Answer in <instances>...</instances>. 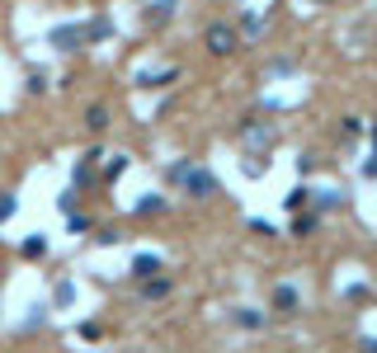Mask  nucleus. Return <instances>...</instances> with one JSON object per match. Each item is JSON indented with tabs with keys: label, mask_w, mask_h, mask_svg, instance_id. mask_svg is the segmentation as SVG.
Segmentation results:
<instances>
[{
	"label": "nucleus",
	"mask_w": 377,
	"mask_h": 353,
	"mask_svg": "<svg viewBox=\"0 0 377 353\" xmlns=\"http://www.w3.org/2000/svg\"><path fill=\"white\" fill-rule=\"evenodd\" d=\"M165 179H170L184 198H217V174L203 165V160H174L170 169H165Z\"/></svg>",
	"instance_id": "nucleus-1"
},
{
	"label": "nucleus",
	"mask_w": 377,
	"mask_h": 353,
	"mask_svg": "<svg viewBox=\"0 0 377 353\" xmlns=\"http://www.w3.org/2000/svg\"><path fill=\"white\" fill-rule=\"evenodd\" d=\"M203 47L212 52V57H231L236 47H241V33L226 24V19H217V24H207V33H203Z\"/></svg>",
	"instance_id": "nucleus-2"
},
{
	"label": "nucleus",
	"mask_w": 377,
	"mask_h": 353,
	"mask_svg": "<svg viewBox=\"0 0 377 353\" xmlns=\"http://www.w3.org/2000/svg\"><path fill=\"white\" fill-rule=\"evenodd\" d=\"M47 43L57 47V52H80V47H90V43H85V29H80V24H57V29L47 33Z\"/></svg>",
	"instance_id": "nucleus-3"
},
{
	"label": "nucleus",
	"mask_w": 377,
	"mask_h": 353,
	"mask_svg": "<svg viewBox=\"0 0 377 353\" xmlns=\"http://www.w3.org/2000/svg\"><path fill=\"white\" fill-rule=\"evenodd\" d=\"M274 311H279V316H298L302 311V292L293 288V283H279V288H274Z\"/></svg>",
	"instance_id": "nucleus-4"
},
{
	"label": "nucleus",
	"mask_w": 377,
	"mask_h": 353,
	"mask_svg": "<svg viewBox=\"0 0 377 353\" xmlns=\"http://www.w3.org/2000/svg\"><path fill=\"white\" fill-rule=\"evenodd\" d=\"M174 10H179V0H151V10H146V24L151 29H165L174 19Z\"/></svg>",
	"instance_id": "nucleus-5"
},
{
	"label": "nucleus",
	"mask_w": 377,
	"mask_h": 353,
	"mask_svg": "<svg viewBox=\"0 0 377 353\" xmlns=\"http://www.w3.org/2000/svg\"><path fill=\"white\" fill-rule=\"evenodd\" d=\"M345 188H321V193H312V203L316 207H321V212H340V207H345Z\"/></svg>",
	"instance_id": "nucleus-6"
},
{
	"label": "nucleus",
	"mask_w": 377,
	"mask_h": 353,
	"mask_svg": "<svg viewBox=\"0 0 377 353\" xmlns=\"http://www.w3.org/2000/svg\"><path fill=\"white\" fill-rule=\"evenodd\" d=\"M141 297H146V302H160V297H170V278H160V274L141 278Z\"/></svg>",
	"instance_id": "nucleus-7"
},
{
	"label": "nucleus",
	"mask_w": 377,
	"mask_h": 353,
	"mask_svg": "<svg viewBox=\"0 0 377 353\" xmlns=\"http://www.w3.org/2000/svg\"><path fill=\"white\" fill-rule=\"evenodd\" d=\"M231 321L241 325V330H264V311H255V307H241V311H231Z\"/></svg>",
	"instance_id": "nucleus-8"
},
{
	"label": "nucleus",
	"mask_w": 377,
	"mask_h": 353,
	"mask_svg": "<svg viewBox=\"0 0 377 353\" xmlns=\"http://www.w3.org/2000/svg\"><path fill=\"white\" fill-rule=\"evenodd\" d=\"M151 274H160V255H137V259H132V278H151Z\"/></svg>",
	"instance_id": "nucleus-9"
},
{
	"label": "nucleus",
	"mask_w": 377,
	"mask_h": 353,
	"mask_svg": "<svg viewBox=\"0 0 377 353\" xmlns=\"http://www.w3.org/2000/svg\"><path fill=\"white\" fill-rule=\"evenodd\" d=\"M283 207H288V212H302V207H312V188H307V184L288 188V198H283Z\"/></svg>",
	"instance_id": "nucleus-10"
},
{
	"label": "nucleus",
	"mask_w": 377,
	"mask_h": 353,
	"mask_svg": "<svg viewBox=\"0 0 377 353\" xmlns=\"http://www.w3.org/2000/svg\"><path fill=\"white\" fill-rule=\"evenodd\" d=\"M85 127H90V132H104V127H109V104H90L85 108Z\"/></svg>",
	"instance_id": "nucleus-11"
},
{
	"label": "nucleus",
	"mask_w": 377,
	"mask_h": 353,
	"mask_svg": "<svg viewBox=\"0 0 377 353\" xmlns=\"http://www.w3.org/2000/svg\"><path fill=\"white\" fill-rule=\"evenodd\" d=\"M165 207H170V203L160 198V193H141V203H137V217H160Z\"/></svg>",
	"instance_id": "nucleus-12"
},
{
	"label": "nucleus",
	"mask_w": 377,
	"mask_h": 353,
	"mask_svg": "<svg viewBox=\"0 0 377 353\" xmlns=\"http://www.w3.org/2000/svg\"><path fill=\"white\" fill-rule=\"evenodd\" d=\"M236 33H245V38H260V33H264V15L245 10V15H241V29H236Z\"/></svg>",
	"instance_id": "nucleus-13"
},
{
	"label": "nucleus",
	"mask_w": 377,
	"mask_h": 353,
	"mask_svg": "<svg viewBox=\"0 0 377 353\" xmlns=\"http://www.w3.org/2000/svg\"><path fill=\"white\" fill-rule=\"evenodd\" d=\"M109 33H113L109 19H90V24H85V43H104Z\"/></svg>",
	"instance_id": "nucleus-14"
},
{
	"label": "nucleus",
	"mask_w": 377,
	"mask_h": 353,
	"mask_svg": "<svg viewBox=\"0 0 377 353\" xmlns=\"http://www.w3.org/2000/svg\"><path fill=\"white\" fill-rule=\"evenodd\" d=\"M174 76H179V71H141L137 85L141 90H156V85H165V80H174Z\"/></svg>",
	"instance_id": "nucleus-15"
},
{
	"label": "nucleus",
	"mask_w": 377,
	"mask_h": 353,
	"mask_svg": "<svg viewBox=\"0 0 377 353\" xmlns=\"http://www.w3.org/2000/svg\"><path fill=\"white\" fill-rule=\"evenodd\" d=\"M90 179H94V155H85V160H80V165L71 169V184H76V188H85Z\"/></svg>",
	"instance_id": "nucleus-16"
},
{
	"label": "nucleus",
	"mask_w": 377,
	"mask_h": 353,
	"mask_svg": "<svg viewBox=\"0 0 377 353\" xmlns=\"http://www.w3.org/2000/svg\"><path fill=\"white\" fill-rule=\"evenodd\" d=\"M47 255V240L43 236H29V240H24V259H43Z\"/></svg>",
	"instance_id": "nucleus-17"
},
{
	"label": "nucleus",
	"mask_w": 377,
	"mask_h": 353,
	"mask_svg": "<svg viewBox=\"0 0 377 353\" xmlns=\"http://www.w3.org/2000/svg\"><path fill=\"white\" fill-rule=\"evenodd\" d=\"M123 169H127V155H109V165H104V179H123Z\"/></svg>",
	"instance_id": "nucleus-18"
},
{
	"label": "nucleus",
	"mask_w": 377,
	"mask_h": 353,
	"mask_svg": "<svg viewBox=\"0 0 377 353\" xmlns=\"http://www.w3.org/2000/svg\"><path fill=\"white\" fill-rule=\"evenodd\" d=\"M312 231H316V217L312 212H298V217H293V236H312Z\"/></svg>",
	"instance_id": "nucleus-19"
},
{
	"label": "nucleus",
	"mask_w": 377,
	"mask_h": 353,
	"mask_svg": "<svg viewBox=\"0 0 377 353\" xmlns=\"http://www.w3.org/2000/svg\"><path fill=\"white\" fill-rule=\"evenodd\" d=\"M66 231H71V236H85V231H90V217H80V212H66Z\"/></svg>",
	"instance_id": "nucleus-20"
},
{
	"label": "nucleus",
	"mask_w": 377,
	"mask_h": 353,
	"mask_svg": "<svg viewBox=\"0 0 377 353\" xmlns=\"http://www.w3.org/2000/svg\"><path fill=\"white\" fill-rule=\"evenodd\" d=\"M94 240H99V245H123V231H118V226H109V231H99Z\"/></svg>",
	"instance_id": "nucleus-21"
},
{
	"label": "nucleus",
	"mask_w": 377,
	"mask_h": 353,
	"mask_svg": "<svg viewBox=\"0 0 377 353\" xmlns=\"http://www.w3.org/2000/svg\"><path fill=\"white\" fill-rule=\"evenodd\" d=\"M359 132H363V118H345V123H340V137H359Z\"/></svg>",
	"instance_id": "nucleus-22"
},
{
	"label": "nucleus",
	"mask_w": 377,
	"mask_h": 353,
	"mask_svg": "<svg viewBox=\"0 0 377 353\" xmlns=\"http://www.w3.org/2000/svg\"><path fill=\"white\" fill-rule=\"evenodd\" d=\"M15 217V193H0V222H10Z\"/></svg>",
	"instance_id": "nucleus-23"
},
{
	"label": "nucleus",
	"mask_w": 377,
	"mask_h": 353,
	"mask_svg": "<svg viewBox=\"0 0 377 353\" xmlns=\"http://www.w3.org/2000/svg\"><path fill=\"white\" fill-rule=\"evenodd\" d=\"M29 90H33V94L47 90V71H29Z\"/></svg>",
	"instance_id": "nucleus-24"
},
{
	"label": "nucleus",
	"mask_w": 377,
	"mask_h": 353,
	"mask_svg": "<svg viewBox=\"0 0 377 353\" xmlns=\"http://www.w3.org/2000/svg\"><path fill=\"white\" fill-rule=\"evenodd\" d=\"M71 297H76V283H57V307H66Z\"/></svg>",
	"instance_id": "nucleus-25"
},
{
	"label": "nucleus",
	"mask_w": 377,
	"mask_h": 353,
	"mask_svg": "<svg viewBox=\"0 0 377 353\" xmlns=\"http://www.w3.org/2000/svg\"><path fill=\"white\" fill-rule=\"evenodd\" d=\"M316 165H321V160H316V155L312 151H307V155H298V174H312V169Z\"/></svg>",
	"instance_id": "nucleus-26"
},
{
	"label": "nucleus",
	"mask_w": 377,
	"mask_h": 353,
	"mask_svg": "<svg viewBox=\"0 0 377 353\" xmlns=\"http://www.w3.org/2000/svg\"><path fill=\"white\" fill-rule=\"evenodd\" d=\"M43 311H47V307H33V316H29V321H24V330H38V325H43V321H47Z\"/></svg>",
	"instance_id": "nucleus-27"
},
{
	"label": "nucleus",
	"mask_w": 377,
	"mask_h": 353,
	"mask_svg": "<svg viewBox=\"0 0 377 353\" xmlns=\"http://www.w3.org/2000/svg\"><path fill=\"white\" fill-rule=\"evenodd\" d=\"M363 179H377V151L368 155V160H363Z\"/></svg>",
	"instance_id": "nucleus-28"
},
{
	"label": "nucleus",
	"mask_w": 377,
	"mask_h": 353,
	"mask_svg": "<svg viewBox=\"0 0 377 353\" xmlns=\"http://www.w3.org/2000/svg\"><path fill=\"white\" fill-rule=\"evenodd\" d=\"M368 137H373V151H377V123H373V127H368Z\"/></svg>",
	"instance_id": "nucleus-29"
},
{
	"label": "nucleus",
	"mask_w": 377,
	"mask_h": 353,
	"mask_svg": "<svg viewBox=\"0 0 377 353\" xmlns=\"http://www.w3.org/2000/svg\"><path fill=\"white\" fill-rule=\"evenodd\" d=\"M316 5H330V0H316Z\"/></svg>",
	"instance_id": "nucleus-30"
}]
</instances>
